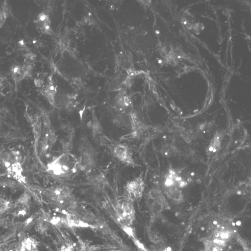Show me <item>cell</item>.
I'll list each match as a JSON object with an SVG mask.
<instances>
[{"label":"cell","mask_w":251,"mask_h":251,"mask_svg":"<svg viewBox=\"0 0 251 251\" xmlns=\"http://www.w3.org/2000/svg\"><path fill=\"white\" fill-rule=\"evenodd\" d=\"M110 150L114 156L122 163L133 167L137 166L133 158V152L126 144H113L111 145Z\"/></svg>","instance_id":"obj_7"},{"label":"cell","mask_w":251,"mask_h":251,"mask_svg":"<svg viewBox=\"0 0 251 251\" xmlns=\"http://www.w3.org/2000/svg\"><path fill=\"white\" fill-rule=\"evenodd\" d=\"M1 163L9 176L22 183H25L22 155L18 151H12L5 153L1 158Z\"/></svg>","instance_id":"obj_3"},{"label":"cell","mask_w":251,"mask_h":251,"mask_svg":"<svg viewBox=\"0 0 251 251\" xmlns=\"http://www.w3.org/2000/svg\"><path fill=\"white\" fill-rule=\"evenodd\" d=\"M21 251H39L37 241L31 237L25 238L20 242Z\"/></svg>","instance_id":"obj_13"},{"label":"cell","mask_w":251,"mask_h":251,"mask_svg":"<svg viewBox=\"0 0 251 251\" xmlns=\"http://www.w3.org/2000/svg\"><path fill=\"white\" fill-rule=\"evenodd\" d=\"M11 10L7 3H4L0 9V28L2 27L5 24L6 20L10 13Z\"/></svg>","instance_id":"obj_18"},{"label":"cell","mask_w":251,"mask_h":251,"mask_svg":"<svg viewBox=\"0 0 251 251\" xmlns=\"http://www.w3.org/2000/svg\"><path fill=\"white\" fill-rule=\"evenodd\" d=\"M20 242H15L7 245L3 251H21Z\"/></svg>","instance_id":"obj_19"},{"label":"cell","mask_w":251,"mask_h":251,"mask_svg":"<svg viewBox=\"0 0 251 251\" xmlns=\"http://www.w3.org/2000/svg\"><path fill=\"white\" fill-rule=\"evenodd\" d=\"M51 218L49 216L43 214L40 216L36 223V231L40 234H44L49 229Z\"/></svg>","instance_id":"obj_12"},{"label":"cell","mask_w":251,"mask_h":251,"mask_svg":"<svg viewBox=\"0 0 251 251\" xmlns=\"http://www.w3.org/2000/svg\"><path fill=\"white\" fill-rule=\"evenodd\" d=\"M78 251H93V248L92 246H90L89 244L80 241L78 243L77 248Z\"/></svg>","instance_id":"obj_20"},{"label":"cell","mask_w":251,"mask_h":251,"mask_svg":"<svg viewBox=\"0 0 251 251\" xmlns=\"http://www.w3.org/2000/svg\"><path fill=\"white\" fill-rule=\"evenodd\" d=\"M133 202L124 196L116 203L117 214L120 220L126 226H130L135 218V211Z\"/></svg>","instance_id":"obj_6"},{"label":"cell","mask_w":251,"mask_h":251,"mask_svg":"<svg viewBox=\"0 0 251 251\" xmlns=\"http://www.w3.org/2000/svg\"><path fill=\"white\" fill-rule=\"evenodd\" d=\"M161 152L165 157H172L177 154L178 150L173 144L167 143L162 146Z\"/></svg>","instance_id":"obj_15"},{"label":"cell","mask_w":251,"mask_h":251,"mask_svg":"<svg viewBox=\"0 0 251 251\" xmlns=\"http://www.w3.org/2000/svg\"><path fill=\"white\" fill-rule=\"evenodd\" d=\"M157 251H173V250H172V249L171 248L167 247V248H165L163 249H161V250H160Z\"/></svg>","instance_id":"obj_23"},{"label":"cell","mask_w":251,"mask_h":251,"mask_svg":"<svg viewBox=\"0 0 251 251\" xmlns=\"http://www.w3.org/2000/svg\"><path fill=\"white\" fill-rule=\"evenodd\" d=\"M149 210L154 217L159 216L169 206L168 202L159 188H153L146 198Z\"/></svg>","instance_id":"obj_5"},{"label":"cell","mask_w":251,"mask_h":251,"mask_svg":"<svg viewBox=\"0 0 251 251\" xmlns=\"http://www.w3.org/2000/svg\"><path fill=\"white\" fill-rule=\"evenodd\" d=\"M166 196L176 203H181L183 201V195L181 188L178 186L164 187Z\"/></svg>","instance_id":"obj_11"},{"label":"cell","mask_w":251,"mask_h":251,"mask_svg":"<svg viewBox=\"0 0 251 251\" xmlns=\"http://www.w3.org/2000/svg\"><path fill=\"white\" fill-rule=\"evenodd\" d=\"M123 251L118 250H111V251Z\"/></svg>","instance_id":"obj_24"},{"label":"cell","mask_w":251,"mask_h":251,"mask_svg":"<svg viewBox=\"0 0 251 251\" xmlns=\"http://www.w3.org/2000/svg\"><path fill=\"white\" fill-rule=\"evenodd\" d=\"M78 158L80 171L91 173L96 165V154L93 146L89 143H83L80 146Z\"/></svg>","instance_id":"obj_4"},{"label":"cell","mask_w":251,"mask_h":251,"mask_svg":"<svg viewBox=\"0 0 251 251\" xmlns=\"http://www.w3.org/2000/svg\"><path fill=\"white\" fill-rule=\"evenodd\" d=\"M31 205V196L28 192H25L12 204L10 211L15 217H25L29 214Z\"/></svg>","instance_id":"obj_9"},{"label":"cell","mask_w":251,"mask_h":251,"mask_svg":"<svg viewBox=\"0 0 251 251\" xmlns=\"http://www.w3.org/2000/svg\"><path fill=\"white\" fill-rule=\"evenodd\" d=\"M145 189V182L142 176L140 175L125 184L124 196L134 201L142 197Z\"/></svg>","instance_id":"obj_8"},{"label":"cell","mask_w":251,"mask_h":251,"mask_svg":"<svg viewBox=\"0 0 251 251\" xmlns=\"http://www.w3.org/2000/svg\"><path fill=\"white\" fill-rule=\"evenodd\" d=\"M74 248L73 245L71 244H67L66 245L63 246L60 249L59 251H74Z\"/></svg>","instance_id":"obj_21"},{"label":"cell","mask_w":251,"mask_h":251,"mask_svg":"<svg viewBox=\"0 0 251 251\" xmlns=\"http://www.w3.org/2000/svg\"><path fill=\"white\" fill-rule=\"evenodd\" d=\"M11 72L12 78L15 83L16 87H17L21 81L25 78V76L22 71V67L16 66L12 68Z\"/></svg>","instance_id":"obj_16"},{"label":"cell","mask_w":251,"mask_h":251,"mask_svg":"<svg viewBox=\"0 0 251 251\" xmlns=\"http://www.w3.org/2000/svg\"><path fill=\"white\" fill-rule=\"evenodd\" d=\"M34 23L36 25L37 29L41 33L50 34L52 32L50 19L48 14L45 13L39 14Z\"/></svg>","instance_id":"obj_10"},{"label":"cell","mask_w":251,"mask_h":251,"mask_svg":"<svg viewBox=\"0 0 251 251\" xmlns=\"http://www.w3.org/2000/svg\"><path fill=\"white\" fill-rule=\"evenodd\" d=\"M223 137L224 133L222 132H217L209 145L207 151L210 153H216L218 151L221 149Z\"/></svg>","instance_id":"obj_14"},{"label":"cell","mask_w":251,"mask_h":251,"mask_svg":"<svg viewBox=\"0 0 251 251\" xmlns=\"http://www.w3.org/2000/svg\"><path fill=\"white\" fill-rule=\"evenodd\" d=\"M79 171L78 158L71 152L63 153L47 165L48 173L60 180L72 178Z\"/></svg>","instance_id":"obj_1"},{"label":"cell","mask_w":251,"mask_h":251,"mask_svg":"<svg viewBox=\"0 0 251 251\" xmlns=\"http://www.w3.org/2000/svg\"><path fill=\"white\" fill-rule=\"evenodd\" d=\"M5 77L0 75V91H2L4 89V81H5Z\"/></svg>","instance_id":"obj_22"},{"label":"cell","mask_w":251,"mask_h":251,"mask_svg":"<svg viewBox=\"0 0 251 251\" xmlns=\"http://www.w3.org/2000/svg\"><path fill=\"white\" fill-rule=\"evenodd\" d=\"M13 203L7 199L0 197V217L11 210Z\"/></svg>","instance_id":"obj_17"},{"label":"cell","mask_w":251,"mask_h":251,"mask_svg":"<svg viewBox=\"0 0 251 251\" xmlns=\"http://www.w3.org/2000/svg\"><path fill=\"white\" fill-rule=\"evenodd\" d=\"M44 195L49 201L56 207L60 212L71 213L75 208L76 202L70 187L58 185L45 189Z\"/></svg>","instance_id":"obj_2"}]
</instances>
